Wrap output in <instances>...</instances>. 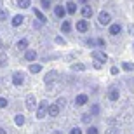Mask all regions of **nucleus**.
Wrapping results in <instances>:
<instances>
[{"instance_id": "b1692460", "label": "nucleus", "mask_w": 134, "mask_h": 134, "mask_svg": "<svg viewBox=\"0 0 134 134\" xmlns=\"http://www.w3.org/2000/svg\"><path fill=\"white\" fill-rule=\"evenodd\" d=\"M122 70H124V71H134V63L124 61V63H122Z\"/></svg>"}, {"instance_id": "aec40b11", "label": "nucleus", "mask_w": 134, "mask_h": 134, "mask_svg": "<svg viewBox=\"0 0 134 134\" xmlns=\"http://www.w3.org/2000/svg\"><path fill=\"white\" fill-rule=\"evenodd\" d=\"M30 4H31V0H16V5L19 9H30Z\"/></svg>"}, {"instance_id": "412c9836", "label": "nucleus", "mask_w": 134, "mask_h": 134, "mask_svg": "<svg viewBox=\"0 0 134 134\" xmlns=\"http://www.w3.org/2000/svg\"><path fill=\"white\" fill-rule=\"evenodd\" d=\"M25 122H26V119H25V115H21V113H18V115H14V124L16 125H25Z\"/></svg>"}, {"instance_id": "473e14b6", "label": "nucleus", "mask_w": 134, "mask_h": 134, "mask_svg": "<svg viewBox=\"0 0 134 134\" xmlns=\"http://www.w3.org/2000/svg\"><path fill=\"white\" fill-rule=\"evenodd\" d=\"M54 42H56L58 45H66V40L63 38V37H59V35H58V37L54 38Z\"/></svg>"}, {"instance_id": "c756f323", "label": "nucleus", "mask_w": 134, "mask_h": 134, "mask_svg": "<svg viewBox=\"0 0 134 134\" xmlns=\"http://www.w3.org/2000/svg\"><path fill=\"white\" fill-rule=\"evenodd\" d=\"M91 120H92V113H84V115H82V122H84V124L89 125Z\"/></svg>"}, {"instance_id": "7c9ffc66", "label": "nucleus", "mask_w": 134, "mask_h": 134, "mask_svg": "<svg viewBox=\"0 0 134 134\" xmlns=\"http://www.w3.org/2000/svg\"><path fill=\"white\" fill-rule=\"evenodd\" d=\"M85 132H87V134H99V129H98L96 125H89Z\"/></svg>"}, {"instance_id": "5701e85b", "label": "nucleus", "mask_w": 134, "mask_h": 134, "mask_svg": "<svg viewBox=\"0 0 134 134\" xmlns=\"http://www.w3.org/2000/svg\"><path fill=\"white\" fill-rule=\"evenodd\" d=\"M52 7V2L51 0H40V9L42 10H49Z\"/></svg>"}, {"instance_id": "f257e3e1", "label": "nucleus", "mask_w": 134, "mask_h": 134, "mask_svg": "<svg viewBox=\"0 0 134 134\" xmlns=\"http://www.w3.org/2000/svg\"><path fill=\"white\" fill-rule=\"evenodd\" d=\"M58 79H59V73L56 71V70H51V71H47L44 77V84L47 85V87H51L52 84H56L58 82Z\"/></svg>"}, {"instance_id": "1a4fd4ad", "label": "nucleus", "mask_w": 134, "mask_h": 134, "mask_svg": "<svg viewBox=\"0 0 134 134\" xmlns=\"http://www.w3.org/2000/svg\"><path fill=\"white\" fill-rule=\"evenodd\" d=\"M37 51H33V49H26L25 51V54H23V59L25 61H28V63H33L35 59H37Z\"/></svg>"}, {"instance_id": "423d86ee", "label": "nucleus", "mask_w": 134, "mask_h": 134, "mask_svg": "<svg viewBox=\"0 0 134 134\" xmlns=\"http://www.w3.org/2000/svg\"><path fill=\"white\" fill-rule=\"evenodd\" d=\"M75 28H77V31L79 33H85V31L89 30V19H79L77 21V25H75Z\"/></svg>"}, {"instance_id": "2eb2a0df", "label": "nucleus", "mask_w": 134, "mask_h": 134, "mask_svg": "<svg viewBox=\"0 0 134 134\" xmlns=\"http://www.w3.org/2000/svg\"><path fill=\"white\" fill-rule=\"evenodd\" d=\"M25 104H26V108H28V110H35V106H37V99H35V96L33 94H28V96H26V99H25Z\"/></svg>"}, {"instance_id": "393cba45", "label": "nucleus", "mask_w": 134, "mask_h": 134, "mask_svg": "<svg viewBox=\"0 0 134 134\" xmlns=\"http://www.w3.org/2000/svg\"><path fill=\"white\" fill-rule=\"evenodd\" d=\"M85 70V65H82V63H73L71 65V71H84Z\"/></svg>"}, {"instance_id": "79ce46f5", "label": "nucleus", "mask_w": 134, "mask_h": 134, "mask_svg": "<svg viewBox=\"0 0 134 134\" xmlns=\"http://www.w3.org/2000/svg\"><path fill=\"white\" fill-rule=\"evenodd\" d=\"M2 47H4V40L0 38V49H2Z\"/></svg>"}, {"instance_id": "9b49d317", "label": "nucleus", "mask_w": 134, "mask_h": 134, "mask_svg": "<svg viewBox=\"0 0 134 134\" xmlns=\"http://www.w3.org/2000/svg\"><path fill=\"white\" fill-rule=\"evenodd\" d=\"M28 45H30L28 38H21V40L16 42V51H18V52H25V51L28 49Z\"/></svg>"}, {"instance_id": "20e7f679", "label": "nucleus", "mask_w": 134, "mask_h": 134, "mask_svg": "<svg viewBox=\"0 0 134 134\" xmlns=\"http://www.w3.org/2000/svg\"><path fill=\"white\" fill-rule=\"evenodd\" d=\"M12 84H14L16 87H21V85L25 84V73L19 71V70L14 71V73H12Z\"/></svg>"}, {"instance_id": "9d476101", "label": "nucleus", "mask_w": 134, "mask_h": 134, "mask_svg": "<svg viewBox=\"0 0 134 134\" xmlns=\"http://www.w3.org/2000/svg\"><path fill=\"white\" fill-rule=\"evenodd\" d=\"M80 14H82V18H85V19H89V18H92V14H94V10H92V7H91L89 4H84V7L80 9Z\"/></svg>"}, {"instance_id": "7ed1b4c3", "label": "nucleus", "mask_w": 134, "mask_h": 134, "mask_svg": "<svg viewBox=\"0 0 134 134\" xmlns=\"http://www.w3.org/2000/svg\"><path fill=\"white\" fill-rule=\"evenodd\" d=\"M91 58H92V59H96V61H101V63H106V61H108V54H106L103 49L92 51V52H91Z\"/></svg>"}, {"instance_id": "e433bc0d", "label": "nucleus", "mask_w": 134, "mask_h": 134, "mask_svg": "<svg viewBox=\"0 0 134 134\" xmlns=\"http://www.w3.org/2000/svg\"><path fill=\"white\" fill-rule=\"evenodd\" d=\"M56 103H58V104L61 106V108H63V106L66 104V99H65V98H58V99H56Z\"/></svg>"}, {"instance_id": "dca6fc26", "label": "nucleus", "mask_w": 134, "mask_h": 134, "mask_svg": "<svg viewBox=\"0 0 134 134\" xmlns=\"http://www.w3.org/2000/svg\"><path fill=\"white\" fill-rule=\"evenodd\" d=\"M120 31H122V26H120L119 23L110 25V28H108V33L111 35V37H117V35H120Z\"/></svg>"}, {"instance_id": "2f4dec72", "label": "nucleus", "mask_w": 134, "mask_h": 134, "mask_svg": "<svg viewBox=\"0 0 134 134\" xmlns=\"http://www.w3.org/2000/svg\"><path fill=\"white\" fill-rule=\"evenodd\" d=\"M85 45L91 47V49H92V47H98V45H96V38H87L85 40Z\"/></svg>"}, {"instance_id": "c03bdc74", "label": "nucleus", "mask_w": 134, "mask_h": 134, "mask_svg": "<svg viewBox=\"0 0 134 134\" xmlns=\"http://www.w3.org/2000/svg\"><path fill=\"white\" fill-rule=\"evenodd\" d=\"M54 134H63V132H61V131H56V132Z\"/></svg>"}, {"instance_id": "f704fd0d", "label": "nucleus", "mask_w": 134, "mask_h": 134, "mask_svg": "<svg viewBox=\"0 0 134 134\" xmlns=\"http://www.w3.org/2000/svg\"><path fill=\"white\" fill-rule=\"evenodd\" d=\"M42 25H44V23H42L40 19H37V21H33V23H31V26H33L35 30H40V28H42Z\"/></svg>"}, {"instance_id": "cd10ccee", "label": "nucleus", "mask_w": 134, "mask_h": 134, "mask_svg": "<svg viewBox=\"0 0 134 134\" xmlns=\"http://www.w3.org/2000/svg\"><path fill=\"white\" fill-rule=\"evenodd\" d=\"M96 45H98L99 49H104V47H106V40H104L103 37H98V38H96Z\"/></svg>"}, {"instance_id": "bb28decb", "label": "nucleus", "mask_w": 134, "mask_h": 134, "mask_svg": "<svg viewBox=\"0 0 134 134\" xmlns=\"http://www.w3.org/2000/svg\"><path fill=\"white\" fill-rule=\"evenodd\" d=\"M99 111H101V106L98 103H94L92 106H91V113H92V117H94V115H99Z\"/></svg>"}, {"instance_id": "4be33fe9", "label": "nucleus", "mask_w": 134, "mask_h": 134, "mask_svg": "<svg viewBox=\"0 0 134 134\" xmlns=\"http://www.w3.org/2000/svg\"><path fill=\"white\" fill-rule=\"evenodd\" d=\"M61 31H63V33H70V31H71V23H70L68 19L63 21V25H61Z\"/></svg>"}, {"instance_id": "4468645a", "label": "nucleus", "mask_w": 134, "mask_h": 134, "mask_svg": "<svg viewBox=\"0 0 134 134\" xmlns=\"http://www.w3.org/2000/svg\"><path fill=\"white\" fill-rule=\"evenodd\" d=\"M75 106H84V104H87V101H89V96L87 94H79L75 96Z\"/></svg>"}, {"instance_id": "a19ab883", "label": "nucleus", "mask_w": 134, "mask_h": 134, "mask_svg": "<svg viewBox=\"0 0 134 134\" xmlns=\"http://www.w3.org/2000/svg\"><path fill=\"white\" fill-rule=\"evenodd\" d=\"M0 134H7V131H5V127H0Z\"/></svg>"}, {"instance_id": "4c0bfd02", "label": "nucleus", "mask_w": 134, "mask_h": 134, "mask_svg": "<svg viewBox=\"0 0 134 134\" xmlns=\"http://www.w3.org/2000/svg\"><path fill=\"white\" fill-rule=\"evenodd\" d=\"M110 73H111V75H119V73H120V70L117 68V66H111V68H110Z\"/></svg>"}, {"instance_id": "49530a36", "label": "nucleus", "mask_w": 134, "mask_h": 134, "mask_svg": "<svg viewBox=\"0 0 134 134\" xmlns=\"http://www.w3.org/2000/svg\"><path fill=\"white\" fill-rule=\"evenodd\" d=\"M132 51H134V44H132Z\"/></svg>"}, {"instance_id": "39448f33", "label": "nucleus", "mask_w": 134, "mask_h": 134, "mask_svg": "<svg viewBox=\"0 0 134 134\" xmlns=\"http://www.w3.org/2000/svg\"><path fill=\"white\" fill-rule=\"evenodd\" d=\"M110 21H111V16H110L108 10H101L99 14H98V23L101 26L103 25H110Z\"/></svg>"}, {"instance_id": "6e6552de", "label": "nucleus", "mask_w": 134, "mask_h": 134, "mask_svg": "<svg viewBox=\"0 0 134 134\" xmlns=\"http://www.w3.org/2000/svg\"><path fill=\"white\" fill-rule=\"evenodd\" d=\"M119 98H120V91H119V87L111 85V87L108 89V99H110V101H119Z\"/></svg>"}, {"instance_id": "a211bd4d", "label": "nucleus", "mask_w": 134, "mask_h": 134, "mask_svg": "<svg viewBox=\"0 0 134 134\" xmlns=\"http://www.w3.org/2000/svg\"><path fill=\"white\" fill-rule=\"evenodd\" d=\"M59 110H61V106L58 103L49 104V117H58L59 115Z\"/></svg>"}, {"instance_id": "6ab92c4d", "label": "nucleus", "mask_w": 134, "mask_h": 134, "mask_svg": "<svg viewBox=\"0 0 134 134\" xmlns=\"http://www.w3.org/2000/svg\"><path fill=\"white\" fill-rule=\"evenodd\" d=\"M30 73H40V71H42V65H40V63H30Z\"/></svg>"}, {"instance_id": "f3484780", "label": "nucleus", "mask_w": 134, "mask_h": 134, "mask_svg": "<svg viewBox=\"0 0 134 134\" xmlns=\"http://www.w3.org/2000/svg\"><path fill=\"white\" fill-rule=\"evenodd\" d=\"M31 12H33L35 18H37V19H40L42 23H44V25L47 23V18H45V14H44V12H42L40 9H37V7H31Z\"/></svg>"}, {"instance_id": "72a5a7b5", "label": "nucleus", "mask_w": 134, "mask_h": 134, "mask_svg": "<svg viewBox=\"0 0 134 134\" xmlns=\"http://www.w3.org/2000/svg\"><path fill=\"white\" fill-rule=\"evenodd\" d=\"M9 106V99L7 98H0V108H7Z\"/></svg>"}, {"instance_id": "58836bf2", "label": "nucleus", "mask_w": 134, "mask_h": 134, "mask_svg": "<svg viewBox=\"0 0 134 134\" xmlns=\"http://www.w3.org/2000/svg\"><path fill=\"white\" fill-rule=\"evenodd\" d=\"M92 66H94L96 70H99L101 66H103V63H101V61H94V65H92Z\"/></svg>"}, {"instance_id": "c85d7f7f", "label": "nucleus", "mask_w": 134, "mask_h": 134, "mask_svg": "<svg viewBox=\"0 0 134 134\" xmlns=\"http://www.w3.org/2000/svg\"><path fill=\"white\" fill-rule=\"evenodd\" d=\"M7 63H9V58H7L5 52H2L0 54V66H7Z\"/></svg>"}, {"instance_id": "f03ea898", "label": "nucleus", "mask_w": 134, "mask_h": 134, "mask_svg": "<svg viewBox=\"0 0 134 134\" xmlns=\"http://www.w3.org/2000/svg\"><path fill=\"white\" fill-rule=\"evenodd\" d=\"M45 115H49V103L44 99V101H40L38 106H37V119L42 120Z\"/></svg>"}, {"instance_id": "c9c22d12", "label": "nucleus", "mask_w": 134, "mask_h": 134, "mask_svg": "<svg viewBox=\"0 0 134 134\" xmlns=\"http://www.w3.org/2000/svg\"><path fill=\"white\" fill-rule=\"evenodd\" d=\"M70 134H84V132H82L80 127H71V129H70Z\"/></svg>"}, {"instance_id": "ea45409f", "label": "nucleus", "mask_w": 134, "mask_h": 134, "mask_svg": "<svg viewBox=\"0 0 134 134\" xmlns=\"http://www.w3.org/2000/svg\"><path fill=\"white\" fill-rule=\"evenodd\" d=\"M104 134H119V132H117V129H106Z\"/></svg>"}, {"instance_id": "a878e982", "label": "nucleus", "mask_w": 134, "mask_h": 134, "mask_svg": "<svg viewBox=\"0 0 134 134\" xmlns=\"http://www.w3.org/2000/svg\"><path fill=\"white\" fill-rule=\"evenodd\" d=\"M9 16H10V12L7 9H0V21H7Z\"/></svg>"}, {"instance_id": "37998d69", "label": "nucleus", "mask_w": 134, "mask_h": 134, "mask_svg": "<svg viewBox=\"0 0 134 134\" xmlns=\"http://www.w3.org/2000/svg\"><path fill=\"white\" fill-rule=\"evenodd\" d=\"M80 4H85V2H89V0H79Z\"/></svg>"}, {"instance_id": "a18cd8bd", "label": "nucleus", "mask_w": 134, "mask_h": 134, "mask_svg": "<svg viewBox=\"0 0 134 134\" xmlns=\"http://www.w3.org/2000/svg\"><path fill=\"white\" fill-rule=\"evenodd\" d=\"M0 7H2V0H0Z\"/></svg>"}, {"instance_id": "ddd939ff", "label": "nucleus", "mask_w": 134, "mask_h": 134, "mask_svg": "<svg viewBox=\"0 0 134 134\" xmlns=\"http://www.w3.org/2000/svg\"><path fill=\"white\" fill-rule=\"evenodd\" d=\"M65 7H66V12L73 16L75 12H77V9H79V4H77V2H73V0H68V2L65 4Z\"/></svg>"}, {"instance_id": "0eeeda50", "label": "nucleus", "mask_w": 134, "mask_h": 134, "mask_svg": "<svg viewBox=\"0 0 134 134\" xmlns=\"http://www.w3.org/2000/svg\"><path fill=\"white\" fill-rule=\"evenodd\" d=\"M54 14H56V18H58V19H65L68 12H66V7H65V5L58 4V5L54 7Z\"/></svg>"}, {"instance_id": "f8f14e48", "label": "nucleus", "mask_w": 134, "mask_h": 134, "mask_svg": "<svg viewBox=\"0 0 134 134\" xmlns=\"http://www.w3.org/2000/svg\"><path fill=\"white\" fill-rule=\"evenodd\" d=\"M23 23H25V16L23 14H16V16H12V19H10V25L14 26V28H19Z\"/></svg>"}]
</instances>
